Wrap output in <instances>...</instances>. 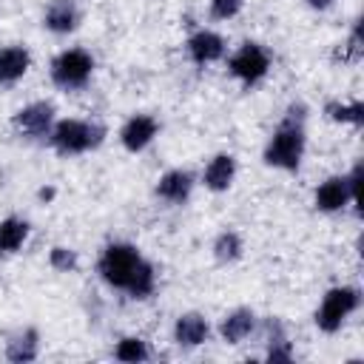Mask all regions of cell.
<instances>
[{
    "label": "cell",
    "mask_w": 364,
    "mask_h": 364,
    "mask_svg": "<svg viewBox=\"0 0 364 364\" xmlns=\"http://www.w3.org/2000/svg\"><path fill=\"white\" fill-rule=\"evenodd\" d=\"M307 119L310 108L304 100L287 102L279 125L262 145V162L282 173H299L307 156Z\"/></svg>",
    "instance_id": "6da1fadb"
},
{
    "label": "cell",
    "mask_w": 364,
    "mask_h": 364,
    "mask_svg": "<svg viewBox=\"0 0 364 364\" xmlns=\"http://www.w3.org/2000/svg\"><path fill=\"white\" fill-rule=\"evenodd\" d=\"M108 136L105 122L91 119V117H57L46 145L57 154V156H82L91 154L97 148H102Z\"/></svg>",
    "instance_id": "7a4b0ae2"
},
{
    "label": "cell",
    "mask_w": 364,
    "mask_h": 364,
    "mask_svg": "<svg viewBox=\"0 0 364 364\" xmlns=\"http://www.w3.org/2000/svg\"><path fill=\"white\" fill-rule=\"evenodd\" d=\"M361 287L358 284H333L324 290L318 307L313 310V324L318 333L324 336H336L341 333V327L350 321V316H355L361 310Z\"/></svg>",
    "instance_id": "3957f363"
},
{
    "label": "cell",
    "mask_w": 364,
    "mask_h": 364,
    "mask_svg": "<svg viewBox=\"0 0 364 364\" xmlns=\"http://www.w3.org/2000/svg\"><path fill=\"white\" fill-rule=\"evenodd\" d=\"M358 193H361V159H355L350 171L330 173L327 179H321L313 191V208L324 216H336L353 208L358 202Z\"/></svg>",
    "instance_id": "277c9868"
},
{
    "label": "cell",
    "mask_w": 364,
    "mask_h": 364,
    "mask_svg": "<svg viewBox=\"0 0 364 364\" xmlns=\"http://www.w3.org/2000/svg\"><path fill=\"white\" fill-rule=\"evenodd\" d=\"M142 250L134 245V242H125V239H114L108 242L100 256H97V276L100 282L108 287V290H119L125 293L136 267L142 264Z\"/></svg>",
    "instance_id": "5b68a950"
},
{
    "label": "cell",
    "mask_w": 364,
    "mask_h": 364,
    "mask_svg": "<svg viewBox=\"0 0 364 364\" xmlns=\"http://www.w3.org/2000/svg\"><path fill=\"white\" fill-rule=\"evenodd\" d=\"M94 71H97V60L82 46L63 48L48 63V80H51V85L60 88V91H65V94L82 91L94 80Z\"/></svg>",
    "instance_id": "8992f818"
},
{
    "label": "cell",
    "mask_w": 364,
    "mask_h": 364,
    "mask_svg": "<svg viewBox=\"0 0 364 364\" xmlns=\"http://www.w3.org/2000/svg\"><path fill=\"white\" fill-rule=\"evenodd\" d=\"M273 68V54L256 43V40H245L239 43L230 54H225V71L228 77H233L242 88H256L267 80Z\"/></svg>",
    "instance_id": "52a82bcc"
},
{
    "label": "cell",
    "mask_w": 364,
    "mask_h": 364,
    "mask_svg": "<svg viewBox=\"0 0 364 364\" xmlns=\"http://www.w3.org/2000/svg\"><path fill=\"white\" fill-rule=\"evenodd\" d=\"M54 122H57V108L51 100H31L20 105L9 119L14 136H20L23 142H46Z\"/></svg>",
    "instance_id": "ba28073f"
},
{
    "label": "cell",
    "mask_w": 364,
    "mask_h": 364,
    "mask_svg": "<svg viewBox=\"0 0 364 364\" xmlns=\"http://www.w3.org/2000/svg\"><path fill=\"white\" fill-rule=\"evenodd\" d=\"M159 131H162V122H159L154 114L136 111V114L125 117V122H122L119 131H117V139H119L122 151H128V154H142V151H148V148L156 142Z\"/></svg>",
    "instance_id": "9c48e42d"
},
{
    "label": "cell",
    "mask_w": 364,
    "mask_h": 364,
    "mask_svg": "<svg viewBox=\"0 0 364 364\" xmlns=\"http://www.w3.org/2000/svg\"><path fill=\"white\" fill-rule=\"evenodd\" d=\"M196 185H199V176L191 168H168L159 173L156 185H154V196L171 208H182L191 202Z\"/></svg>",
    "instance_id": "30bf717a"
},
{
    "label": "cell",
    "mask_w": 364,
    "mask_h": 364,
    "mask_svg": "<svg viewBox=\"0 0 364 364\" xmlns=\"http://www.w3.org/2000/svg\"><path fill=\"white\" fill-rule=\"evenodd\" d=\"M213 336V324L205 313L199 310H185L173 318V327H171V338L179 350H196L202 344H208Z\"/></svg>",
    "instance_id": "8fae6325"
},
{
    "label": "cell",
    "mask_w": 364,
    "mask_h": 364,
    "mask_svg": "<svg viewBox=\"0 0 364 364\" xmlns=\"http://www.w3.org/2000/svg\"><path fill=\"white\" fill-rule=\"evenodd\" d=\"M225 54H228V40L216 28H196L185 40V57L199 68L225 60Z\"/></svg>",
    "instance_id": "7c38bea8"
},
{
    "label": "cell",
    "mask_w": 364,
    "mask_h": 364,
    "mask_svg": "<svg viewBox=\"0 0 364 364\" xmlns=\"http://www.w3.org/2000/svg\"><path fill=\"white\" fill-rule=\"evenodd\" d=\"M236 173H239L236 156L230 151H219L205 162V168L199 173V185L210 193H228L236 182Z\"/></svg>",
    "instance_id": "4fadbf2b"
},
{
    "label": "cell",
    "mask_w": 364,
    "mask_h": 364,
    "mask_svg": "<svg viewBox=\"0 0 364 364\" xmlns=\"http://www.w3.org/2000/svg\"><path fill=\"white\" fill-rule=\"evenodd\" d=\"M82 23L80 0H48L43 9V28L54 37H68Z\"/></svg>",
    "instance_id": "5bb4252c"
},
{
    "label": "cell",
    "mask_w": 364,
    "mask_h": 364,
    "mask_svg": "<svg viewBox=\"0 0 364 364\" xmlns=\"http://www.w3.org/2000/svg\"><path fill=\"white\" fill-rule=\"evenodd\" d=\"M256 330H259V316H256L253 307H245V304L228 310V313L219 318V324H216V336H219L225 344H230V347L247 341Z\"/></svg>",
    "instance_id": "9a60e30c"
},
{
    "label": "cell",
    "mask_w": 364,
    "mask_h": 364,
    "mask_svg": "<svg viewBox=\"0 0 364 364\" xmlns=\"http://www.w3.org/2000/svg\"><path fill=\"white\" fill-rule=\"evenodd\" d=\"M40 350H43V336H40V330L34 324H23V327L11 330L6 336V344H3V355L11 364L37 361L40 358Z\"/></svg>",
    "instance_id": "2e32d148"
},
{
    "label": "cell",
    "mask_w": 364,
    "mask_h": 364,
    "mask_svg": "<svg viewBox=\"0 0 364 364\" xmlns=\"http://www.w3.org/2000/svg\"><path fill=\"white\" fill-rule=\"evenodd\" d=\"M31 48L23 43H6L0 46V88L17 85L31 71Z\"/></svg>",
    "instance_id": "e0dca14e"
},
{
    "label": "cell",
    "mask_w": 364,
    "mask_h": 364,
    "mask_svg": "<svg viewBox=\"0 0 364 364\" xmlns=\"http://www.w3.org/2000/svg\"><path fill=\"white\" fill-rule=\"evenodd\" d=\"M296 350L287 336V327L279 316H270L264 321V361H293Z\"/></svg>",
    "instance_id": "ac0fdd59"
},
{
    "label": "cell",
    "mask_w": 364,
    "mask_h": 364,
    "mask_svg": "<svg viewBox=\"0 0 364 364\" xmlns=\"http://www.w3.org/2000/svg\"><path fill=\"white\" fill-rule=\"evenodd\" d=\"M31 239V222L26 216H3L0 219V256H14Z\"/></svg>",
    "instance_id": "d6986e66"
},
{
    "label": "cell",
    "mask_w": 364,
    "mask_h": 364,
    "mask_svg": "<svg viewBox=\"0 0 364 364\" xmlns=\"http://www.w3.org/2000/svg\"><path fill=\"white\" fill-rule=\"evenodd\" d=\"M321 114L333 125H347L355 131L364 128V102L358 97L355 100H327L321 105Z\"/></svg>",
    "instance_id": "ffe728a7"
},
{
    "label": "cell",
    "mask_w": 364,
    "mask_h": 364,
    "mask_svg": "<svg viewBox=\"0 0 364 364\" xmlns=\"http://www.w3.org/2000/svg\"><path fill=\"white\" fill-rule=\"evenodd\" d=\"M210 256L216 264H236L245 256V239L236 228H222L210 242Z\"/></svg>",
    "instance_id": "44dd1931"
},
{
    "label": "cell",
    "mask_w": 364,
    "mask_h": 364,
    "mask_svg": "<svg viewBox=\"0 0 364 364\" xmlns=\"http://www.w3.org/2000/svg\"><path fill=\"white\" fill-rule=\"evenodd\" d=\"M364 57V40H361V17H355L350 23V31L347 37L333 48V63H341V65H358Z\"/></svg>",
    "instance_id": "7402d4cb"
},
{
    "label": "cell",
    "mask_w": 364,
    "mask_h": 364,
    "mask_svg": "<svg viewBox=\"0 0 364 364\" xmlns=\"http://www.w3.org/2000/svg\"><path fill=\"white\" fill-rule=\"evenodd\" d=\"M154 293H156V267H154L151 259H142V264L136 267V273H134L125 296L131 301H148Z\"/></svg>",
    "instance_id": "603a6c76"
},
{
    "label": "cell",
    "mask_w": 364,
    "mask_h": 364,
    "mask_svg": "<svg viewBox=\"0 0 364 364\" xmlns=\"http://www.w3.org/2000/svg\"><path fill=\"white\" fill-rule=\"evenodd\" d=\"M114 358L122 364H142L151 358V344L142 336H122L114 344Z\"/></svg>",
    "instance_id": "cb8c5ba5"
},
{
    "label": "cell",
    "mask_w": 364,
    "mask_h": 364,
    "mask_svg": "<svg viewBox=\"0 0 364 364\" xmlns=\"http://www.w3.org/2000/svg\"><path fill=\"white\" fill-rule=\"evenodd\" d=\"M48 267L54 273H77L80 270V250L68 245H54L48 250Z\"/></svg>",
    "instance_id": "d4e9b609"
},
{
    "label": "cell",
    "mask_w": 364,
    "mask_h": 364,
    "mask_svg": "<svg viewBox=\"0 0 364 364\" xmlns=\"http://www.w3.org/2000/svg\"><path fill=\"white\" fill-rule=\"evenodd\" d=\"M245 9V0H208V17L216 23H228L239 17Z\"/></svg>",
    "instance_id": "484cf974"
},
{
    "label": "cell",
    "mask_w": 364,
    "mask_h": 364,
    "mask_svg": "<svg viewBox=\"0 0 364 364\" xmlns=\"http://www.w3.org/2000/svg\"><path fill=\"white\" fill-rule=\"evenodd\" d=\"M37 199L46 202V205H51V202L57 199V188H54V185H40V188H37Z\"/></svg>",
    "instance_id": "4316f807"
},
{
    "label": "cell",
    "mask_w": 364,
    "mask_h": 364,
    "mask_svg": "<svg viewBox=\"0 0 364 364\" xmlns=\"http://www.w3.org/2000/svg\"><path fill=\"white\" fill-rule=\"evenodd\" d=\"M336 3H338V0H304V6H307L310 11H318V14H321V11H330Z\"/></svg>",
    "instance_id": "83f0119b"
}]
</instances>
